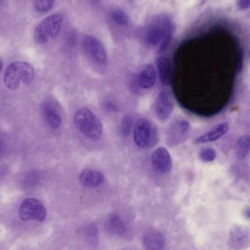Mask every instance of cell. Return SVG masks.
<instances>
[{
	"label": "cell",
	"mask_w": 250,
	"mask_h": 250,
	"mask_svg": "<svg viewBox=\"0 0 250 250\" xmlns=\"http://www.w3.org/2000/svg\"><path fill=\"white\" fill-rule=\"evenodd\" d=\"M173 37V23L170 18L160 16L147 28L144 33V41L149 46L160 45L159 51L164 52L170 45Z\"/></svg>",
	"instance_id": "cell-1"
},
{
	"label": "cell",
	"mask_w": 250,
	"mask_h": 250,
	"mask_svg": "<svg viewBox=\"0 0 250 250\" xmlns=\"http://www.w3.org/2000/svg\"><path fill=\"white\" fill-rule=\"evenodd\" d=\"M73 122L76 128L92 141H98L102 138L104 127L102 123L95 113L86 108L82 107L75 112Z\"/></svg>",
	"instance_id": "cell-2"
},
{
	"label": "cell",
	"mask_w": 250,
	"mask_h": 250,
	"mask_svg": "<svg viewBox=\"0 0 250 250\" xmlns=\"http://www.w3.org/2000/svg\"><path fill=\"white\" fill-rule=\"evenodd\" d=\"M35 79V70L29 63L13 62L7 66L4 75V83L10 90H17L23 84H31Z\"/></svg>",
	"instance_id": "cell-3"
},
{
	"label": "cell",
	"mask_w": 250,
	"mask_h": 250,
	"mask_svg": "<svg viewBox=\"0 0 250 250\" xmlns=\"http://www.w3.org/2000/svg\"><path fill=\"white\" fill-rule=\"evenodd\" d=\"M64 17L60 13H53L44 19L35 28L34 38L39 44H45L50 39H55L62 25Z\"/></svg>",
	"instance_id": "cell-4"
},
{
	"label": "cell",
	"mask_w": 250,
	"mask_h": 250,
	"mask_svg": "<svg viewBox=\"0 0 250 250\" xmlns=\"http://www.w3.org/2000/svg\"><path fill=\"white\" fill-rule=\"evenodd\" d=\"M132 132L134 142L139 148L153 146L157 141V130L147 119L138 118L134 123Z\"/></svg>",
	"instance_id": "cell-5"
},
{
	"label": "cell",
	"mask_w": 250,
	"mask_h": 250,
	"mask_svg": "<svg viewBox=\"0 0 250 250\" xmlns=\"http://www.w3.org/2000/svg\"><path fill=\"white\" fill-rule=\"evenodd\" d=\"M46 215L47 211L45 206L36 198H26L21 203L19 217L23 221L33 220L42 223L46 218Z\"/></svg>",
	"instance_id": "cell-6"
},
{
	"label": "cell",
	"mask_w": 250,
	"mask_h": 250,
	"mask_svg": "<svg viewBox=\"0 0 250 250\" xmlns=\"http://www.w3.org/2000/svg\"><path fill=\"white\" fill-rule=\"evenodd\" d=\"M82 48L86 54L98 64H105L107 52L103 42L92 35H85L82 38Z\"/></svg>",
	"instance_id": "cell-7"
},
{
	"label": "cell",
	"mask_w": 250,
	"mask_h": 250,
	"mask_svg": "<svg viewBox=\"0 0 250 250\" xmlns=\"http://www.w3.org/2000/svg\"><path fill=\"white\" fill-rule=\"evenodd\" d=\"M229 245L233 250H244L250 247V228L236 226L232 228Z\"/></svg>",
	"instance_id": "cell-8"
},
{
	"label": "cell",
	"mask_w": 250,
	"mask_h": 250,
	"mask_svg": "<svg viewBox=\"0 0 250 250\" xmlns=\"http://www.w3.org/2000/svg\"><path fill=\"white\" fill-rule=\"evenodd\" d=\"M174 109L171 94L167 90H163L157 95L154 103V111L157 118L166 121L171 115Z\"/></svg>",
	"instance_id": "cell-9"
},
{
	"label": "cell",
	"mask_w": 250,
	"mask_h": 250,
	"mask_svg": "<svg viewBox=\"0 0 250 250\" xmlns=\"http://www.w3.org/2000/svg\"><path fill=\"white\" fill-rule=\"evenodd\" d=\"M153 167L162 173H167L171 170L172 160L170 153L165 147H158L153 151L151 157Z\"/></svg>",
	"instance_id": "cell-10"
},
{
	"label": "cell",
	"mask_w": 250,
	"mask_h": 250,
	"mask_svg": "<svg viewBox=\"0 0 250 250\" xmlns=\"http://www.w3.org/2000/svg\"><path fill=\"white\" fill-rule=\"evenodd\" d=\"M42 114L47 124L52 129H57L62 123V117L55 103L45 101L42 105Z\"/></svg>",
	"instance_id": "cell-11"
},
{
	"label": "cell",
	"mask_w": 250,
	"mask_h": 250,
	"mask_svg": "<svg viewBox=\"0 0 250 250\" xmlns=\"http://www.w3.org/2000/svg\"><path fill=\"white\" fill-rule=\"evenodd\" d=\"M190 125L187 120H179L173 123L167 130V142L170 145L179 144L189 131Z\"/></svg>",
	"instance_id": "cell-12"
},
{
	"label": "cell",
	"mask_w": 250,
	"mask_h": 250,
	"mask_svg": "<svg viewBox=\"0 0 250 250\" xmlns=\"http://www.w3.org/2000/svg\"><path fill=\"white\" fill-rule=\"evenodd\" d=\"M157 80V73L154 66L146 64L143 67L138 76V83L140 87L144 89H151L154 86Z\"/></svg>",
	"instance_id": "cell-13"
},
{
	"label": "cell",
	"mask_w": 250,
	"mask_h": 250,
	"mask_svg": "<svg viewBox=\"0 0 250 250\" xmlns=\"http://www.w3.org/2000/svg\"><path fill=\"white\" fill-rule=\"evenodd\" d=\"M143 245L147 250H160L164 247L165 237L161 232L150 230L143 236Z\"/></svg>",
	"instance_id": "cell-14"
},
{
	"label": "cell",
	"mask_w": 250,
	"mask_h": 250,
	"mask_svg": "<svg viewBox=\"0 0 250 250\" xmlns=\"http://www.w3.org/2000/svg\"><path fill=\"white\" fill-rule=\"evenodd\" d=\"M157 71L163 86H167L172 82V64L166 57H160L157 60Z\"/></svg>",
	"instance_id": "cell-15"
},
{
	"label": "cell",
	"mask_w": 250,
	"mask_h": 250,
	"mask_svg": "<svg viewBox=\"0 0 250 250\" xmlns=\"http://www.w3.org/2000/svg\"><path fill=\"white\" fill-rule=\"evenodd\" d=\"M79 179L85 188H94L103 184L104 176L98 170H84L79 175Z\"/></svg>",
	"instance_id": "cell-16"
},
{
	"label": "cell",
	"mask_w": 250,
	"mask_h": 250,
	"mask_svg": "<svg viewBox=\"0 0 250 250\" xmlns=\"http://www.w3.org/2000/svg\"><path fill=\"white\" fill-rule=\"evenodd\" d=\"M229 126L228 123H222L214 126L211 130L207 133L201 135L195 140V144H206V143L213 142L221 138L223 135H226L229 131Z\"/></svg>",
	"instance_id": "cell-17"
},
{
	"label": "cell",
	"mask_w": 250,
	"mask_h": 250,
	"mask_svg": "<svg viewBox=\"0 0 250 250\" xmlns=\"http://www.w3.org/2000/svg\"><path fill=\"white\" fill-rule=\"evenodd\" d=\"M105 226L108 231L115 236H123L126 231V226L125 222L119 214L115 213L108 216Z\"/></svg>",
	"instance_id": "cell-18"
},
{
	"label": "cell",
	"mask_w": 250,
	"mask_h": 250,
	"mask_svg": "<svg viewBox=\"0 0 250 250\" xmlns=\"http://www.w3.org/2000/svg\"><path fill=\"white\" fill-rule=\"evenodd\" d=\"M250 151V136L243 135L239 138L236 144V154L240 159L245 158Z\"/></svg>",
	"instance_id": "cell-19"
},
{
	"label": "cell",
	"mask_w": 250,
	"mask_h": 250,
	"mask_svg": "<svg viewBox=\"0 0 250 250\" xmlns=\"http://www.w3.org/2000/svg\"><path fill=\"white\" fill-rule=\"evenodd\" d=\"M111 18L113 21L120 26H126L129 23V19L126 13L120 9H115L111 13Z\"/></svg>",
	"instance_id": "cell-20"
},
{
	"label": "cell",
	"mask_w": 250,
	"mask_h": 250,
	"mask_svg": "<svg viewBox=\"0 0 250 250\" xmlns=\"http://www.w3.org/2000/svg\"><path fill=\"white\" fill-rule=\"evenodd\" d=\"M54 0H34L35 9L41 13H47L54 6Z\"/></svg>",
	"instance_id": "cell-21"
},
{
	"label": "cell",
	"mask_w": 250,
	"mask_h": 250,
	"mask_svg": "<svg viewBox=\"0 0 250 250\" xmlns=\"http://www.w3.org/2000/svg\"><path fill=\"white\" fill-rule=\"evenodd\" d=\"M199 157L202 161L210 163L214 161L217 157V153L214 149L211 148H204L199 153Z\"/></svg>",
	"instance_id": "cell-22"
},
{
	"label": "cell",
	"mask_w": 250,
	"mask_h": 250,
	"mask_svg": "<svg viewBox=\"0 0 250 250\" xmlns=\"http://www.w3.org/2000/svg\"><path fill=\"white\" fill-rule=\"evenodd\" d=\"M130 119L129 117H125L124 121H123V126H122V130H123V134L126 135L129 134V130H130L131 122Z\"/></svg>",
	"instance_id": "cell-23"
},
{
	"label": "cell",
	"mask_w": 250,
	"mask_h": 250,
	"mask_svg": "<svg viewBox=\"0 0 250 250\" xmlns=\"http://www.w3.org/2000/svg\"><path fill=\"white\" fill-rule=\"evenodd\" d=\"M238 6L242 10H248L250 8V0H239Z\"/></svg>",
	"instance_id": "cell-24"
},
{
	"label": "cell",
	"mask_w": 250,
	"mask_h": 250,
	"mask_svg": "<svg viewBox=\"0 0 250 250\" xmlns=\"http://www.w3.org/2000/svg\"><path fill=\"white\" fill-rule=\"evenodd\" d=\"M6 148H7V146H6L5 141L0 136V154H4L5 152Z\"/></svg>",
	"instance_id": "cell-25"
},
{
	"label": "cell",
	"mask_w": 250,
	"mask_h": 250,
	"mask_svg": "<svg viewBox=\"0 0 250 250\" xmlns=\"http://www.w3.org/2000/svg\"><path fill=\"white\" fill-rule=\"evenodd\" d=\"M246 216L248 218L250 219V209L246 211Z\"/></svg>",
	"instance_id": "cell-26"
},
{
	"label": "cell",
	"mask_w": 250,
	"mask_h": 250,
	"mask_svg": "<svg viewBox=\"0 0 250 250\" xmlns=\"http://www.w3.org/2000/svg\"><path fill=\"white\" fill-rule=\"evenodd\" d=\"M2 66H3L2 62H1V61H0V71H1V69H2Z\"/></svg>",
	"instance_id": "cell-27"
},
{
	"label": "cell",
	"mask_w": 250,
	"mask_h": 250,
	"mask_svg": "<svg viewBox=\"0 0 250 250\" xmlns=\"http://www.w3.org/2000/svg\"></svg>",
	"instance_id": "cell-28"
}]
</instances>
